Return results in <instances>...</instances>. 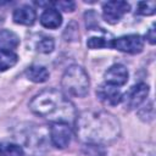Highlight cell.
I'll list each match as a JSON object with an SVG mask.
<instances>
[{"label":"cell","instance_id":"1","mask_svg":"<svg viewBox=\"0 0 156 156\" xmlns=\"http://www.w3.org/2000/svg\"><path fill=\"white\" fill-rule=\"evenodd\" d=\"M77 138L88 144H108L119 136V122L106 111H84L76 121Z\"/></svg>","mask_w":156,"mask_h":156},{"label":"cell","instance_id":"2","mask_svg":"<svg viewBox=\"0 0 156 156\" xmlns=\"http://www.w3.org/2000/svg\"><path fill=\"white\" fill-rule=\"evenodd\" d=\"M29 107L33 113L39 117L46 118L52 123L62 122V123H72L76 121L77 111L72 101L57 89H46L37 94Z\"/></svg>","mask_w":156,"mask_h":156},{"label":"cell","instance_id":"3","mask_svg":"<svg viewBox=\"0 0 156 156\" xmlns=\"http://www.w3.org/2000/svg\"><path fill=\"white\" fill-rule=\"evenodd\" d=\"M89 76L85 69L78 65L69 66L61 79V87L65 93L69 96L74 98H83L89 91Z\"/></svg>","mask_w":156,"mask_h":156},{"label":"cell","instance_id":"4","mask_svg":"<svg viewBox=\"0 0 156 156\" xmlns=\"http://www.w3.org/2000/svg\"><path fill=\"white\" fill-rule=\"evenodd\" d=\"M111 48L126 54H139L144 49V39L139 34L122 35L119 38L112 39Z\"/></svg>","mask_w":156,"mask_h":156},{"label":"cell","instance_id":"5","mask_svg":"<svg viewBox=\"0 0 156 156\" xmlns=\"http://www.w3.org/2000/svg\"><path fill=\"white\" fill-rule=\"evenodd\" d=\"M128 11H129V4L122 0H112L102 5V17L110 24L117 23Z\"/></svg>","mask_w":156,"mask_h":156},{"label":"cell","instance_id":"6","mask_svg":"<svg viewBox=\"0 0 156 156\" xmlns=\"http://www.w3.org/2000/svg\"><path fill=\"white\" fill-rule=\"evenodd\" d=\"M149 94V85L145 83H138L132 87L124 95H122V102L127 110H134L139 107Z\"/></svg>","mask_w":156,"mask_h":156},{"label":"cell","instance_id":"7","mask_svg":"<svg viewBox=\"0 0 156 156\" xmlns=\"http://www.w3.org/2000/svg\"><path fill=\"white\" fill-rule=\"evenodd\" d=\"M50 139L55 147L57 149L67 147L72 139V130L69 124L62 122L52 123L50 127Z\"/></svg>","mask_w":156,"mask_h":156},{"label":"cell","instance_id":"8","mask_svg":"<svg viewBox=\"0 0 156 156\" xmlns=\"http://www.w3.org/2000/svg\"><path fill=\"white\" fill-rule=\"evenodd\" d=\"M96 95L101 102L110 106H116L122 101V93L118 87L104 83L96 89Z\"/></svg>","mask_w":156,"mask_h":156},{"label":"cell","instance_id":"9","mask_svg":"<svg viewBox=\"0 0 156 156\" xmlns=\"http://www.w3.org/2000/svg\"><path fill=\"white\" fill-rule=\"evenodd\" d=\"M104 78H105V83L107 84H111L115 87L124 85L128 80V69L126 68V66L121 63L112 65L105 72Z\"/></svg>","mask_w":156,"mask_h":156},{"label":"cell","instance_id":"10","mask_svg":"<svg viewBox=\"0 0 156 156\" xmlns=\"http://www.w3.org/2000/svg\"><path fill=\"white\" fill-rule=\"evenodd\" d=\"M35 17H37L35 10L28 5H23L18 9H16L12 15L15 23L23 24V26H32L35 21Z\"/></svg>","mask_w":156,"mask_h":156},{"label":"cell","instance_id":"11","mask_svg":"<svg viewBox=\"0 0 156 156\" xmlns=\"http://www.w3.org/2000/svg\"><path fill=\"white\" fill-rule=\"evenodd\" d=\"M40 23L43 27L49 29H56L62 23V16L56 9H45L40 15Z\"/></svg>","mask_w":156,"mask_h":156},{"label":"cell","instance_id":"12","mask_svg":"<svg viewBox=\"0 0 156 156\" xmlns=\"http://www.w3.org/2000/svg\"><path fill=\"white\" fill-rule=\"evenodd\" d=\"M20 45L18 35L9 29H0V50L13 51Z\"/></svg>","mask_w":156,"mask_h":156},{"label":"cell","instance_id":"13","mask_svg":"<svg viewBox=\"0 0 156 156\" xmlns=\"http://www.w3.org/2000/svg\"><path fill=\"white\" fill-rule=\"evenodd\" d=\"M49 71L44 66L33 65L26 69V77L34 83H44L49 79Z\"/></svg>","mask_w":156,"mask_h":156},{"label":"cell","instance_id":"14","mask_svg":"<svg viewBox=\"0 0 156 156\" xmlns=\"http://www.w3.org/2000/svg\"><path fill=\"white\" fill-rule=\"evenodd\" d=\"M18 61V56L13 51L9 50H0V72L7 71L9 68L13 67Z\"/></svg>","mask_w":156,"mask_h":156},{"label":"cell","instance_id":"15","mask_svg":"<svg viewBox=\"0 0 156 156\" xmlns=\"http://www.w3.org/2000/svg\"><path fill=\"white\" fill-rule=\"evenodd\" d=\"M23 149L12 143H0V156H23Z\"/></svg>","mask_w":156,"mask_h":156},{"label":"cell","instance_id":"16","mask_svg":"<svg viewBox=\"0 0 156 156\" xmlns=\"http://www.w3.org/2000/svg\"><path fill=\"white\" fill-rule=\"evenodd\" d=\"M112 39L107 37H90L87 41L89 49H100V48H111Z\"/></svg>","mask_w":156,"mask_h":156},{"label":"cell","instance_id":"17","mask_svg":"<svg viewBox=\"0 0 156 156\" xmlns=\"http://www.w3.org/2000/svg\"><path fill=\"white\" fill-rule=\"evenodd\" d=\"M136 12L143 16H151L156 12L155 1H140L136 5Z\"/></svg>","mask_w":156,"mask_h":156},{"label":"cell","instance_id":"18","mask_svg":"<svg viewBox=\"0 0 156 156\" xmlns=\"http://www.w3.org/2000/svg\"><path fill=\"white\" fill-rule=\"evenodd\" d=\"M54 46H55L54 39L49 38V37H45L41 40H39V43L37 44V50L43 52V54H49L54 50Z\"/></svg>","mask_w":156,"mask_h":156},{"label":"cell","instance_id":"19","mask_svg":"<svg viewBox=\"0 0 156 156\" xmlns=\"http://www.w3.org/2000/svg\"><path fill=\"white\" fill-rule=\"evenodd\" d=\"M51 5H54L56 10H62L66 12H72L76 9V4L73 1H55L51 2Z\"/></svg>","mask_w":156,"mask_h":156},{"label":"cell","instance_id":"20","mask_svg":"<svg viewBox=\"0 0 156 156\" xmlns=\"http://www.w3.org/2000/svg\"><path fill=\"white\" fill-rule=\"evenodd\" d=\"M146 39L150 44H155L156 43V29H155V23L149 28L147 33H146Z\"/></svg>","mask_w":156,"mask_h":156},{"label":"cell","instance_id":"21","mask_svg":"<svg viewBox=\"0 0 156 156\" xmlns=\"http://www.w3.org/2000/svg\"><path fill=\"white\" fill-rule=\"evenodd\" d=\"M135 156H155V151L152 147H146V149L139 150V152Z\"/></svg>","mask_w":156,"mask_h":156}]
</instances>
